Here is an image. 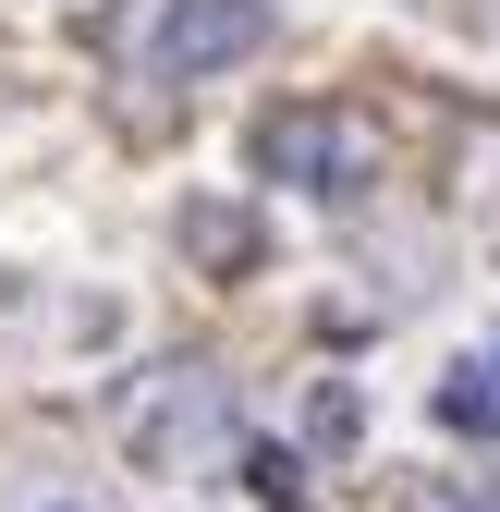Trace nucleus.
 Listing matches in <instances>:
<instances>
[{"instance_id": "0eeeda50", "label": "nucleus", "mask_w": 500, "mask_h": 512, "mask_svg": "<svg viewBox=\"0 0 500 512\" xmlns=\"http://www.w3.org/2000/svg\"><path fill=\"white\" fill-rule=\"evenodd\" d=\"M13 512H110V500H98V488H86V476H37V488H25V500H13Z\"/></svg>"}, {"instance_id": "1a4fd4ad", "label": "nucleus", "mask_w": 500, "mask_h": 512, "mask_svg": "<svg viewBox=\"0 0 500 512\" xmlns=\"http://www.w3.org/2000/svg\"><path fill=\"white\" fill-rule=\"evenodd\" d=\"M269 512H318V500H305V488H293V500H269Z\"/></svg>"}, {"instance_id": "f03ea898", "label": "nucleus", "mask_w": 500, "mask_h": 512, "mask_svg": "<svg viewBox=\"0 0 500 512\" xmlns=\"http://www.w3.org/2000/svg\"><path fill=\"white\" fill-rule=\"evenodd\" d=\"M257 171L293 183V196H318V208H354L366 183H379V122L330 110V98H293V110L257 122Z\"/></svg>"}, {"instance_id": "7ed1b4c3", "label": "nucleus", "mask_w": 500, "mask_h": 512, "mask_svg": "<svg viewBox=\"0 0 500 512\" xmlns=\"http://www.w3.org/2000/svg\"><path fill=\"white\" fill-rule=\"evenodd\" d=\"M269 49V0H183V13L159 25V74L196 86V74H232V61Z\"/></svg>"}, {"instance_id": "423d86ee", "label": "nucleus", "mask_w": 500, "mask_h": 512, "mask_svg": "<svg viewBox=\"0 0 500 512\" xmlns=\"http://www.w3.org/2000/svg\"><path fill=\"white\" fill-rule=\"evenodd\" d=\"M305 439H318V452H354V439H366V403L342 391V378H318V391H305Z\"/></svg>"}, {"instance_id": "9d476101", "label": "nucleus", "mask_w": 500, "mask_h": 512, "mask_svg": "<svg viewBox=\"0 0 500 512\" xmlns=\"http://www.w3.org/2000/svg\"><path fill=\"white\" fill-rule=\"evenodd\" d=\"M488 366H500V342H488Z\"/></svg>"}, {"instance_id": "20e7f679", "label": "nucleus", "mask_w": 500, "mask_h": 512, "mask_svg": "<svg viewBox=\"0 0 500 512\" xmlns=\"http://www.w3.org/2000/svg\"><path fill=\"white\" fill-rule=\"evenodd\" d=\"M183 256H196V269H257L269 232L244 220V208H220V196H196V208H183Z\"/></svg>"}, {"instance_id": "39448f33", "label": "nucleus", "mask_w": 500, "mask_h": 512, "mask_svg": "<svg viewBox=\"0 0 500 512\" xmlns=\"http://www.w3.org/2000/svg\"><path fill=\"white\" fill-rule=\"evenodd\" d=\"M427 415H440V427H464V439H500V366H488V354H464L440 391H427Z\"/></svg>"}, {"instance_id": "6e6552de", "label": "nucleus", "mask_w": 500, "mask_h": 512, "mask_svg": "<svg viewBox=\"0 0 500 512\" xmlns=\"http://www.w3.org/2000/svg\"><path fill=\"white\" fill-rule=\"evenodd\" d=\"M391 512H500V500H488V488H452V476H427V488H403Z\"/></svg>"}, {"instance_id": "f257e3e1", "label": "nucleus", "mask_w": 500, "mask_h": 512, "mask_svg": "<svg viewBox=\"0 0 500 512\" xmlns=\"http://www.w3.org/2000/svg\"><path fill=\"white\" fill-rule=\"evenodd\" d=\"M110 427H122V452H135L147 476H208V464H232L244 403H232V378H220V366H196V354H183V366L122 378Z\"/></svg>"}]
</instances>
